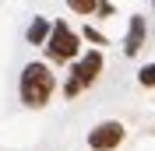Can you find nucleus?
<instances>
[{"label":"nucleus","instance_id":"nucleus-8","mask_svg":"<svg viewBox=\"0 0 155 151\" xmlns=\"http://www.w3.org/2000/svg\"><path fill=\"white\" fill-rule=\"evenodd\" d=\"M137 81L145 88H155V63H148V67H141V74H137Z\"/></svg>","mask_w":155,"mask_h":151},{"label":"nucleus","instance_id":"nucleus-6","mask_svg":"<svg viewBox=\"0 0 155 151\" xmlns=\"http://www.w3.org/2000/svg\"><path fill=\"white\" fill-rule=\"evenodd\" d=\"M46 35H49V21H46V18H35V21L28 25V32H25V39H28L32 46H42Z\"/></svg>","mask_w":155,"mask_h":151},{"label":"nucleus","instance_id":"nucleus-3","mask_svg":"<svg viewBox=\"0 0 155 151\" xmlns=\"http://www.w3.org/2000/svg\"><path fill=\"white\" fill-rule=\"evenodd\" d=\"M78 49H81L78 35L67 28V25H64V21H57V25L49 28V35H46V53H49V60H57V63L74 60V56H78Z\"/></svg>","mask_w":155,"mask_h":151},{"label":"nucleus","instance_id":"nucleus-7","mask_svg":"<svg viewBox=\"0 0 155 151\" xmlns=\"http://www.w3.org/2000/svg\"><path fill=\"white\" fill-rule=\"evenodd\" d=\"M67 7L78 11V14H92V11L99 7V0H67Z\"/></svg>","mask_w":155,"mask_h":151},{"label":"nucleus","instance_id":"nucleus-2","mask_svg":"<svg viewBox=\"0 0 155 151\" xmlns=\"http://www.w3.org/2000/svg\"><path fill=\"white\" fill-rule=\"evenodd\" d=\"M99 70H102V53L99 49H92V53H85V56L74 63V70H71L67 85H64V95L67 98H74V95H81L92 81L99 77Z\"/></svg>","mask_w":155,"mask_h":151},{"label":"nucleus","instance_id":"nucleus-5","mask_svg":"<svg viewBox=\"0 0 155 151\" xmlns=\"http://www.w3.org/2000/svg\"><path fill=\"white\" fill-rule=\"evenodd\" d=\"M141 46H145V18L134 14V18H130V32H127V42H124V53H127V56H134Z\"/></svg>","mask_w":155,"mask_h":151},{"label":"nucleus","instance_id":"nucleus-9","mask_svg":"<svg viewBox=\"0 0 155 151\" xmlns=\"http://www.w3.org/2000/svg\"><path fill=\"white\" fill-rule=\"evenodd\" d=\"M85 35H88V39H92V42H99V46H102V42H106V39L99 35V32H95V28H92V25H88V28H85Z\"/></svg>","mask_w":155,"mask_h":151},{"label":"nucleus","instance_id":"nucleus-4","mask_svg":"<svg viewBox=\"0 0 155 151\" xmlns=\"http://www.w3.org/2000/svg\"><path fill=\"white\" fill-rule=\"evenodd\" d=\"M120 141H124V123H116V120L99 123L95 130L88 133V148L92 151H113Z\"/></svg>","mask_w":155,"mask_h":151},{"label":"nucleus","instance_id":"nucleus-1","mask_svg":"<svg viewBox=\"0 0 155 151\" xmlns=\"http://www.w3.org/2000/svg\"><path fill=\"white\" fill-rule=\"evenodd\" d=\"M53 70H49L46 63H28L25 70H21V102L25 105H46L49 95H53Z\"/></svg>","mask_w":155,"mask_h":151}]
</instances>
